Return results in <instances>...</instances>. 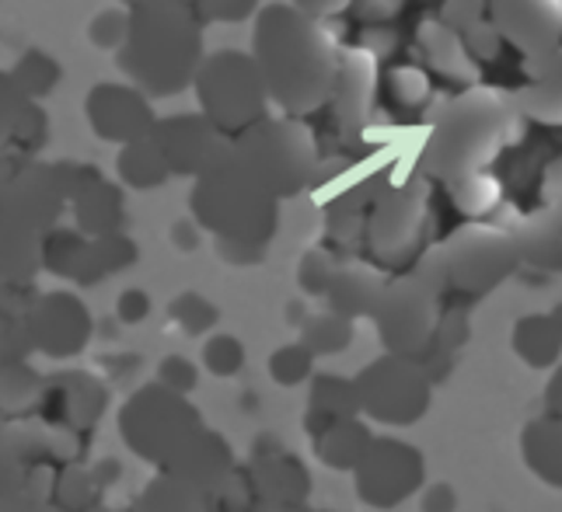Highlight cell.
Masks as SVG:
<instances>
[{
	"label": "cell",
	"mask_w": 562,
	"mask_h": 512,
	"mask_svg": "<svg viewBox=\"0 0 562 512\" xmlns=\"http://www.w3.org/2000/svg\"><path fill=\"white\" fill-rule=\"evenodd\" d=\"M374 94H378V56L367 46L342 49V64H339L328 102H333V112H336V126L346 136H357L367 129V120H371V109H374Z\"/></svg>",
	"instance_id": "obj_4"
},
{
	"label": "cell",
	"mask_w": 562,
	"mask_h": 512,
	"mask_svg": "<svg viewBox=\"0 0 562 512\" xmlns=\"http://www.w3.org/2000/svg\"><path fill=\"white\" fill-rule=\"evenodd\" d=\"M528 84L514 91L525 120H535L541 126H562V46L525 56Z\"/></svg>",
	"instance_id": "obj_6"
},
{
	"label": "cell",
	"mask_w": 562,
	"mask_h": 512,
	"mask_svg": "<svg viewBox=\"0 0 562 512\" xmlns=\"http://www.w3.org/2000/svg\"><path fill=\"white\" fill-rule=\"evenodd\" d=\"M490 0H448V11L443 14H486Z\"/></svg>",
	"instance_id": "obj_12"
},
{
	"label": "cell",
	"mask_w": 562,
	"mask_h": 512,
	"mask_svg": "<svg viewBox=\"0 0 562 512\" xmlns=\"http://www.w3.org/2000/svg\"><path fill=\"white\" fill-rule=\"evenodd\" d=\"M448 22H454V29L461 32V38L469 43L472 56L479 64H493L499 49H503V35L496 32V25L490 22V14H443Z\"/></svg>",
	"instance_id": "obj_7"
},
{
	"label": "cell",
	"mask_w": 562,
	"mask_h": 512,
	"mask_svg": "<svg viewBox=\"0 0 562 512\" xmlns=\"http://www.w3.org/2000/svg\"><path fill=\"white\" fill-rule=\"evenodd\" d=\"M294 4L315 18H333L346 8H353V0H294Z\"/></svg>",
	"instance_id": "obj_11"
},
{
	"label": "cell",
	"mask_w": 562,
	"mask_h": 512,
	"mask_svg": "<svg viewBox=\"0 0 562 512\" xmlns=\"http://www.w3.org/2000/svg\"><path fill=\"white\" fill-rule=\"evenodd\" d=\"M451 185V195L458 200V206L464 213H482L490 209L496 200H499V185L490 179L486 171H472V174H461V179L448 182Z\"/></svg>",
	"instance_id": "obj_9"
},
{
	"label": "cell",
	"mask_w": 562,
	"mask_h": 512,
	"mask_svg": "<svg viewBox=\"0 0 562 512\" xmlns=\"http://www.w3.org/2000/svg\"><path fill=\"white\" fill-rule=\"evenodd\" d=\"M416 43L426 56V67L437 70L443 81L461 84V88H472L482 81V70L479 60L472 56L469 43L461 38V32L454 29V22L448 18H426L416 32Z\"/></svg>",
	"instance_id": "obj_5"
},
{
	"label": "cell",
	"mask_w": 562,
	"mask_h": 512,
	"mask_svg": "<svg viewBox=\"0 0 562 512\" xmlns=\"http://www.w3.org/2000/svg\"><path fill=\"white\" fill-rule=\"evenodd\" d=\"M387 94H392L402 109H423L434 94L430 73L416 64H402L387 73Z\"/></svg>",
	"instance_id": "obj_8"
},
{
	"label": "cell",
	"mask_w": 562,
	"mask_h": 512,
	"mask_svg": "<svg viewBox=\"0 0 562 512\" xmlns=\"http://www.w3.org/2000/svg\"><path fill=\"white\" fill-rule=\"evenodd\" d=\"M520 133H525V112L517 98L499 88L472 84L448 98L437 112L434 129L426 136L423 164L437 179L454 182L461 174L482 171L503 147H514Z\"/></svg>",
	"instance_id": "obj_2"
},
{
	"label": "cell",
	"mask_w": 562,
	"mask_h": 512,
	"mask_svg": "<svg viewBox=\"0 0 562 512\" xmlns=\"http://www.w3.org/2000/svg\"><path fill=\"white\" fill-rule=\"evenodd\" d=\"M322 22L325 18L286 4L266 11L262 32L256 35L266 88L290 115L312 112L333 94L342 49Z\"/></svg>",
	"instance_id": "obj_1"
},
{
	"label": "cell",
	"mask_w": 562,
	"mask_h": 512,
	"mask_svg": "<svg viewBox=\"0 0 562 512\" xmlns=\"http://www.w3.org/2000/svg\"><path fill=\"white\" fill-rule=\"evenodd\" d=\"M486 14L520 56L562 46V0H490Z\"/></svg>",
	"instance_id": "obj_3"
},
{
	"label": "cell",
	"mask_w": 562,
	"mask_h": 512,
	"mask_svg": "<svg viewBox=\"0 0 562 512\" xmlns=\"http://www.w3.org/2000/svg\"><path fill=\"white\" fill-rule=\"evenodd\" d=\"M405 8V0H353V11L360 22L367 25H384L392 22V18H398Z\"/></svg>",
	"instance_id": "obj_10"
}]
</instances>
